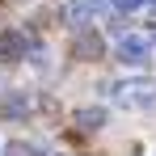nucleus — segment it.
<instances>
[{"label":"nucleus","instance_id":"nucleus-11","mask_svg":"<svg viewBox=\"0 0 156 156\" xmlns=\"http://www.w3.org/2000/svg\"><path fill=\"white\" fill-rule=\"evenodd\" d=\"M0 156H4V148H0Z\"/></svg>","mask_w":156,"mask_h":156},{"label":"nucleus","instance_id":"nucleus-4","mask_svg":"<svg viewBox=\"0 0 156 156\" xmlns=\"http://www.w3.org/2000/svg\"><path fill=\"white\" fill-rule=\"evenodd\" d=\"M26 114H30V97H26V89L4 93V101H0V118H4V122H21Z\"/></svg>","mask_w":156,"mask_h":156},{"label":"nucleus","instance_id":"nucleus-1","mask_svg":"<svg viewBox=\"0 0 156 156\" xmlns=\"http://www.w3.org/2000/svg\"><path fill=\"white\" fill-rule=\"evenodd\" d=\"M114 101L122 110H148L156 105V80H127V84H114Z\"/></svg>","mask_w":156,"mask_h":156},{"label":"nucleus","instance_id":"nucleus-3","mask_svg":"<svg viewBox=\"0 0 156 156\" xmlns=\"http://www.w3.org/2000/svg\"><path fill=\"white\" fill-rule=\"evenodd\" d=\"M118 63L144 68V63H148V38H144V34H127V38L118 42Z\"/></svg>","mask_w":156,"mask_h":156},{"label":"nucleus","instance_id":"nucleus-7","mask_svg":"<svg viewBox=\"0 0 156 156\" xmlns=\"http://www.w3.org/2000/svg\"><path fill=\"white\" fill-rule=\"evenodd\" d=\"M76 122H80V131H97V127H105V110H76Z\"/></svg>","mask_w":156,"mask_h":156},{"label":"nucleus","instance_id":"nucleus-10","mask_svg":"<svg viewBox=\"0 0 156 156\" xmlns=\"http://www.w3.org/2000/svg\"><path fill=\"white\" fill-rule=\"evenodd\" d=\"M148 4H156V0H148Z\"/></svg>","mask_w":156,"mask_h":156},{"label":"nucleus","instance_id":"nucleus-5","mask_svg":"<svg viewBox=\"0 0 156 156\" xmlns=\"http://www.w3.org/2000/svg\"><path fill=\"white\" fill-rule=\"evenodd\" d=\"M0 55L4 59H26V34L21 30H4L0 34Z\"/></svg>","mask_w":156,"mask_h":156},{"label":"nucleus","instance_id":"nucleus-8","mask_svg":"<svg viewBox=\"0 0 156 156\" xmlns=\"http://www.w3.org/2000/svg\"><path fill=\"white\" fill-rule=\"evenodd\" d=\"M4 152L9 156H38V148H34V144H9Z\"/></svg>","mask_w":156,"mask_h":156},{"label":"nucleus","instance_id":"nucleus-9","mask_svg":"<svg viewBox=\"0 0 156 156\" xmlns=\"http://www.w3.org/2000/svg\"><path fill=\"white\" fill-rule=\"evenodd\" d=\"M139 4H144V0H114V9H118V13H135Z\"/></svg>","mask_w":156,"mask_h":156},{"label":"nucleus","instance_id":"nucleus-6","mask_svg":"<svg viewBox=\"0 0 156 156\" xmlns=\"http://www.w3.org/2000/svg\"><path fill=\"white\" fill-rule=\"evenodd\" d=\"M101 4L105 0H72V4H68V17H72V21H89V13H97Z\"/></svg>","mask_w":156,"mask_h":156},{"label":"nucleus","instance_id":"nucleus-2","mask_svg":"<svg viewBox=\"0 0 156 156\" xmlns=\"http://www.w3.org/2000/svg\"><path fill=\"white\" fill-rule=\"evenodd\" d=\"M72 55L84 59V63H93V59H101L105 55V42L97 30H76V42H72Z\"/></svg>","mask_w":156,"mask_h":156}]
</instances>
